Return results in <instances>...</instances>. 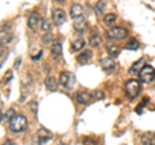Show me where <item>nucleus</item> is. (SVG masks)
<instances>
[{
  "label": "nucleus",
  "mask_w": 155,
  "mask_h": 145,
  "mask_svg": "<svg viewBox=\"0 0 155 145\" xmlns=\"http://www.w3.org/2000/svg\"><path fill=\"white\" fill-rule=\"evenodd\" d=\"M0 38H2V43L3 44H7V43H9L12 40V32H9L7 30H2V34H0Z\"/></svg>",
  "instance_id": "nucleus-18"
},
{
  "label": "nucleus",
  "mask_w": 155,
  "mask_h": 145,
  "mask_svg": "<svg viewBox=\"0 0 155 145\" xmlns=\"http://www.w3.org/2000/svg\"><path fill=\"white\" fill-rule=\"evenodd\" d=\"M52 139V132L45 128H40L39 131L34 135L32 137V145H44L47 141Z\"/></svg>",
  "instance_id": "nucleus-2"
},
{
  "label": "nucleus",
  "mask_w": 155,
  "mask_h": 145,
  "mask_svg": "<svg viewBox=\"0 0 155 145\" xmlns=\"http://www.w3.org/2000/svg\"><path fill=\"white\" fill-rule=\"evenodd\" d=\"M101 67H102L104 71H106V72H113L116 67V64L111 57H105V59L101 60Z\"/></svg>",
  "instance_id": "nucleus-7"
},
{
  "label": "nucleus",
  "mask_w": 155,
  "mask_h": 145,
  "mask_svg": "<svg viewBox=\"0 0 155 145\" xmlns=\"http://www.w3.org/2000/svg\"><path fill=\"white\" fill-rule=\"evenodd\" d=\"M19 62H21V59H18V60H17V64H16V67H18V66H19Z\"/></svg>",
  "instance_id": "nucleus-33"
},
{
  "label": "nucleus",
  "mask_w": 155,
  "mask_h": 145,
  "mask_svg": "<svg viewBox=\"0 0 155 145\" xmlns=\"http://www.w3.org/2000/svg\"><path fill=\"white\" fill-rule=\"evenodd\" d=\"M106 49H107L109 56H110V57H118V56H119V53H120V49H119L118 47L111 46V44L106 47Z\"/></svg>",
  "instance_id": "nucleus-22"
},
{
  "label": "nucleus",
  "mask_w": 155,
  "mask_h": 145,
  "mask_svg": "<svg viewBox=\"0 0 155 145\" xmlns=\"http://www.w3.org/2000/svg\"><path fill=\"white\" fill-rule=\"evenodd\" d=\"M142 62H143V60L141 59L140 61H136L134 64L129 67V72L130 74H134V75H138L140 74V71L142 70V67H141V65H142Z\"/></svg>",
  "instance_id": "nucleus-16"
},
{
  "label": "nucleus",
  "mask_w": 155,
  "mask_h": 145,
  "mask_svg": "<svg viewBox=\"0 0 155 145\" xmlns=\"http://www.w3.org/2000/svg\"><path fill=\"white\" fill-rule=\"evenodd\" d=\"M138 47H140V43H138L137 39H130L127 44H125V49L136 51V49H138Z\"/></svg>",
  "instance_id": "nucleus-21"
},
{
  "label": "nucleus",
  "mask_w": 155,
  "mask_h": 145,
  "mask_svg": "<svg viewBox=\"0 0 155 145\" xmlns=\"http://www.w3.org/2000/svg\"><path fill=\"white\" fill-rule=\"evenodd\" d=\"M83 13H84V8L80 5V4H74V5L71 7V9H70V14H71V17L72 18H79V17H81L83 16Z\"/></svg>",
  "instance_id": "nucleus-10"
},
{
  "label": "nucleus",
  "mask_w": 155,
  "mask_h": 145,
  "mask_svg": "<svg viewBox=\"0 0 155 145\" xmlns=\"http://www.w3.org/2000/svg\"><path fill=\"white\" fill-rule=\"evenodd\" d=\"M52 55L54 57H60L62 55V46H61V43H58V42L53 43V46H52Z\"/></svg>",
  "instance_id": "nucleus-17"
},
{
  "label": "nucleus",
  "mask_w": 155,
  "mask_h": 145,
  "mask_svg": "<svg viewBox=\"0 0 155 145\" xmlns=\"http://www.w3.org/2000/svg\"><path fill=\"white\" fill-rule=\"evenodd\" d=\"M91 59H92V52L91 51H84L78 56V62H79L80 65H85L91 61Z\"/></svg>",
  "instance_id": "nucleus-12"
},
{
  "label": "nucleus",
  "mask_w": 155,
  "mask_h": 145,
  "mask_svg": "<svg viewBox=\"0 0 155 145\" xmlns=\"http://www.w3.org/2000/svg\"><path fill=\"white\" fill-rule=\"evenodd\" d=\"M83 144L84 145H97V141L94 139H92V137H85L83 140Z\"/></svg>",
  "instance_id": "nucleus-26"
},
{
  "label": "nucleus",
  "mask_w": 155,
  "mask_h": 145,
  "mask_svg": "<svg viewBox=\"0 0 155 145\" xmlns=\"http://www.w3.org/2000/svg\"><path fill=\"white\" fill-rule=\"evenodd\" d=\"M140 79H141L143 83H151L155 79V69L150 65H145L142 66V70L140 71Z\"/></svg>",
  "instance_id": "nucleus-4"
},
{
  "label": "nucleus",
  "mask_w": 155,
  "mask_h": 145,
  "mask_svg": "<svg viewBox=\"0 0 155 145\" xmlns=\"http://www.w3.org/2000/svg\"><path fill=\"white\" fill-rule=\"evenodd\" d=\"M141 143L142 145H155V133L153 132H146L141 136Z\"/></svg>",
  "instance_id": "nucleus-11"
},
{
  "label": "nucleus",
  "mask_w": 155,
  "mask_h": 145,
  "mask_svg": "<svg viewBox=\"0 0 155 145\" xmlns=\"http://www.w3.org/2000/svg\"><path fill=\"white\" fill-rule=\"evenodd\" d=\"M14 115H16V114H14V110H13V109H9L8 112H7V114H5V118L12 119V118L14 117Z\"/></svg>",
  "instance_id": "nucleus-29"
},
{
  "label": "nucleus",
  "mask_w": 155,
  "mask_h": 145,
  "mask_svg": "<svg viewBox=\"0 0 155 145\" xmlns=\"http://www.w3.org/2000/svg\"><path fill=\"white\" fill-rule=\"evenodd\" d=\"M3 145H16V144H14L13 141H11V140H8V141H5V143H4Z\"/></svg>",
  "instance_id": "nucleus-31"
},
{
  "label": "nucleus",
  "mask_w": 155,
  "mask_h": 145,
  "mask_svg": "<svg viewBox=\"0 0 155 145\" xmlns=\"http://www.w3.org/2000/svg\"><path fill=\"white\" fill-rule=\"evenodd\" d=\"M30 105H31V108H32V110H34V112H35V110H36V108H38V106H35V105H38V104H35V103H31Z\"/></svg>",
  "instance_id": "nucleus-32"
},
{
  "label": "nucleus",
  "mask_w": 155,
  "mask_h": 145,
  "mask_svg": "<svg viewBox=\"0 0 155 145\" xmlns=\"http://www.w3.org/2000/svg\"><path fill=\"white\" fill-rule=\"evenodd\" d=\"M105 8H106V3L105 2H98L96 4V12L97 14H101L104 11H105Z\"/></svg>",
  "instance_id": "nucleus-23"
},
{
  "label": "nucleus",
  "mask_w": 155,
  "mask_h": 145,
  "mask_svg": "<svg viewBox=\"0 0 155 145\" xmlns=\"http://www.w3.org/2000/svg\"><path fill=\"white\" fill-rule=\"evenodd\" d=\"M11 79H12V71H7V75L4 76V82L7 83V82H9Z\"/></svg>",
  "instance_id": "nucleus-30"
},
{
  "label": "nucleus",
  "mask_w": 155,
  "mask_h": 145,
  "mask_svg": "<svg viewBox=\"0 0 155 145\" xmlns=\"http://www.w3.org/2000/svg\"><path fill=\"white\" fill-rule=\"evenodd\" d=\"M116 21V16L113 13H109V14H106V16L104 17V22H105V25H107V26H111V25H114Z\"/></svg>",
  "instance_id": "nucleus-20"
},
{
  "label": "nucleus",
  "mask_w": 155,
  "mask_h": 145,
  "mask_svg": "<svg viewBox=\"0 0 155 145\" xmlns=\"http://www.w3.org/2000/svg\"><path fill=\"white\" fill-rule=\"evenodd\" d=\"M41 29H43V31H49L51 30V23L48 20H43L41 21Z\"/></svg>",
  "instance_id": "nucleus-25"
},
{
  "label": "nucleus",
  "mask_w": 155,
  "mask_h": 145,
  "mask_svg": "<svg viewBox=\"0 0 155 145\" xmlns=\"http://www.w3.org/2000/svg\"><path fill=\"white\" fill-rule=\"evenodd\" d=\"M89 44L92 46V47H98L100 44H101V38L100 36H92L91 39H89Z\"/></svg>",
  "instance_id": "nucleus-24"
},
{
  "label": "nucleus",
  "mask_w": 155,
  "mask_h": 145,
  "mask_svg": "<svg viewBox=\"0 0 155 145\" xmlns=\"http://www.w3.org/2000/svg\"><path fill=\"white\" fill-rule=\"evenodd\" d=\"M93 97H96L97 100H102V99H105V93L102 92V91H94Z\"/></svg>",
  "instance_id": "nucleus-27"
},
{
  "label": "nucleus",
  "mask_w": 155,
  "mask_h": 145,
  "mask_svg": "<svg viewBox=\"0 0 155 145\" xmlns=\"http://www.w3.org/2000/svg\"><path fill=\"white\" fill-rule=\"evenodd\" d=\"M58 145H66V144H58Z\"/></svg>",
  "instance_id": "nucleus-34"
},
{
  "label": "nucleus",
  "mask_w": 155,
  "mask_h": 145,
  "mask_svg": "<svg viewBox=\"0 0 155 145\" xmlns=\"http://www.w3.org/2000/svg\"><path fill=\"white\" fill-rule=\"evenodd\" d=\"M127 35H128L127 29L120 27V26L113 27L107 31V36L110 38V39H114V40H122V39H124V38H127Z\"/></svg>",
  "instance_id": "nucleus-5"
},
{
  "label": "nucleus",
  "mask_w": 155,
  "mask_h": 145,
  "mask_svg": "<svg viewBox=\"0 0 155 145\" xmlns=\"http://www.w3.org/2000/svg\"><path fill=\"white\" fill-rule=\"evenodd\" d=\"M44 84H45V88L49 89V91H56L57 87H58L57 80L53 78V76H49V78H47V79L44 80Z\"/></svg>",
  "instance_id": "nucleus-15"
},
{
  "label": "nucleus",
  "mask_w": 155,
  "mask_h": 145,
  "mask_svg": "<svg viewBox=\"0 0 155 145\" xmlns=\"http://www.w3.org/2000/svg\"><path fill=\"white\" fill-rule=\"evenodd\" d=\"M92 97H93V95H91L88 92H79L76 95V100L79 104H88L92 100Z\"/></svg>",
  "instance_id": "nucleus-14"
},
{
  "label": "nucleus",
  "mask_w": 155,
  "mask_h": 145,
  "mask_svg": "<svg viewBox=\"0 0 155 145\" xmlns=\"http://www.w3.org/2000/svg\"><path fill=\"white\" fill-rule=\"evenodd\" d=\"M74 83H75L74 74H71V72H69V71L61 72V75H60V84H62L65 88L70 89V88L74 87Z\"/></svg>",
  "instance_id": "nucleus-6"
},
{
  "label": "nucleus",
  "mask_w": 155,
  "mask_h": 145,
  "mask_svg": "<svg viewBox=\"0 0 155 145\" xmlns=\"http://www.w3.org/2000/svg\"><path fill=\"white\" fill-rule=\"evenodd\" d=\"M52 18H53V21L56 22V25H62L66 20V14L62 9H54L53 14H52Z\"/></svg>",
  "instance_id": "nucleus-9"
},
{
  "label": "nucleus",
  "mask_w": 155,
  "mask_h": 145,
  "mask_svg": "<svg viewBox=\"0 0 155 145\" xmlns=\"http://www.w3.org/2000/svg\"><path fill=\"white\" fill-rule=\"evenodd\" d=\"M27 119L26 117L23 115H19V114H16L12 119H9V130L13 132H22L25 131L27 128Z\"/></svg>",
  "instance_id": "nucleus-1"
},
{
  "label": "nucleus",
  "mask_w": 155,
  "mask_h": 145,
  "mask_svg": "<svg viewBox=\"0 0 155 145\" xmlns=\"http://www.w3.org/2000/svg\"><path fill=\"white\" fill-rule=\"evenodd\" d=\"M84 46H85L84 39H81V38H79V39L74 40V43H72V51L78 52V51H80L81 48H84Z\"/></svg>",
  "instance_id": "nucleus-19"
},
{
  "label": "nucleus",
  "mask_w": 155,
  "mask_h": 145,
  "mask_svg": "<svg viewBox=\"0 0 155 145\" xmlns=\"http://www.w3.org/2000/svg\"><path fill=\"white\" fill-rule=\"evenodd\" d=\"M51 42H52V35L49 32H47L45 35L43 36V43H45V44H47V43H51Z\"/></svg>",
  "instance_id": "nucleus-28"
},
{
  "label": "nucleus",
  "mask_w": 155,
  "mask_h": 145,
  "mask_svg": "<svg viewBox=\"0 0 155 145\" xmlns=\"http://www.w3.org/2000/svg\"><path fill=\"white\" fill-rule=\"evenodd\" d=\"M74 27H75V30H78L79 32H84L85 29H87V21H85V18H83V17L76 18V20L74 21Z\"/></svg>",
  "instance_id": "nucleus-13"
},
{
  "label": "nucleus",
  "mask_w": 155,
  "mask_h": 145,
  "mask_svg": "<svg viewBox=\"0 0 155 145\" xmlns=\"http://www.w3.org/2000/svg\"><path fill=\"white\" fill-rule=\"evenodd\" d=\"M140 91H141V84H140L138 80L136 79H130L125 83V93L129 99H134L137 97Z\"/></svg>",
  "instance_id": "nucleus-3"
},
{
  "label": "nucleus",
  "mask_w": 155,
  "mask_h": 145,
  "mask_svg": "<svg viewBox=\"0 0 155 145\" xmlns=\"http://www.w3.org/2000/svg\"><path fill=\"white\" fill-rule=\"evenodd\" d=\"M40 22H41L40 16H39L36 12H34V13L30 14V17H28V20H27V26L30 27L31 30H36L38 26L40 25Z\"/></svg>",
  "instance_id": "nucleus-8"
}]
</instances>
